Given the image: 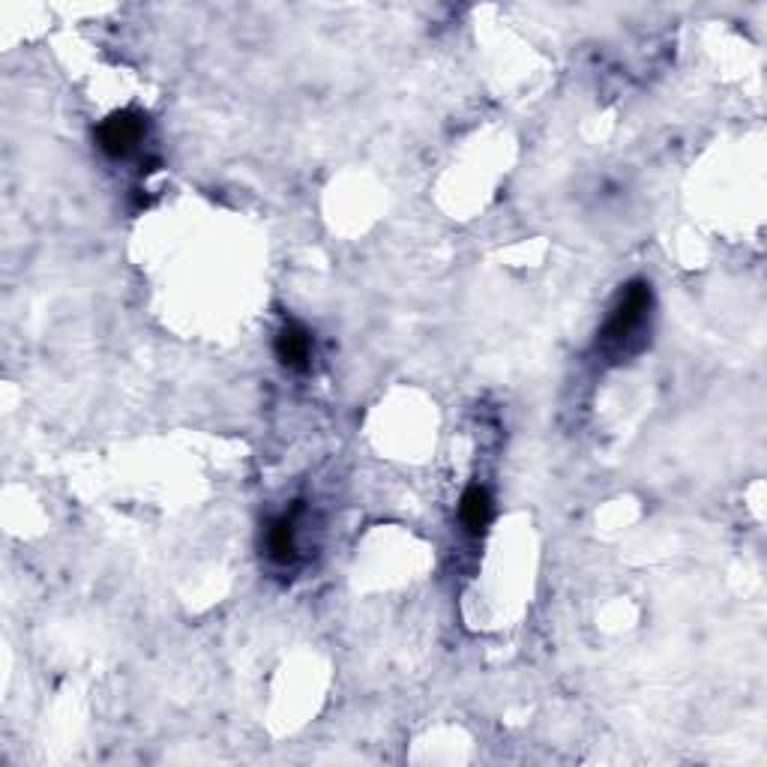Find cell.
I'll list each match as a JSON object with an SVG mask.
<instances>
[{
  "label": "cell",
  "instance_id": "277c9868",
  "mask_svg": "<svg viewBox=\"0 0 767 767\" xmlns=\"http://www.w3.org/2000/svg\"><path fill=\"white\" fill-rule=\"evenodd\" d=\"M459 516H462V525L471 531V534H480L489 519H492V498L486 489L480 486H471L462 498V507H459Z\"/></svg>",
  "mask_w": 767,
  "mask_h": 767
},
{
  "label": "cell",
  "instance_id": "3957f363",
  "mask_svg": "<svg viewBox=\"0 0 767 767\" xmlns=\"http://www.w3.org/2000/svg\"><path fill=\"white\" fill-rule=\"evenodd\" d=\"M309 354H312V336L306 333V327L288 324V327L279 333V339H276V357H279L285 366H291V369H303L306 360H309Z\"/></svg>",
  "mask_w": 767,
  "mask_h": 767
},
{
  "label": "cell",
  "instance_id": "7a4b0ae2",
  "mask_svg": "<svg viewBox=\"0 0 767 767\" xmlns=\"http://www.w3.org/2000/svg\"><path fill=\"white\" fill-rule=\"evenodd\" d=\"M141 135H144V117L135 114V111H117V114H111V117L99 126V132H96L99 147H102L108 156H123V153H129V150L141 141Z\"/></svg>",
  "mask_w": 767,
  "mask_h": 767
},
{
  "label": "cell",
  "instance_id": "5b68a950",
  "mask_svg": "<svg viewBox=\"0 0 767 767\" xmlns=\"http://www.w3.org/2000/svg\"><path fill=\"white\" fill-rule=\"evenodd\" d=\"M294 531H297V528H294V516H291V513L279 516V519L270 525V531H267V552H270L273 561L288 564V561L294 558V552H297Z\"/></svg>",
  "mask_w": 767,
  "mask_h": 767
},
{
  "label": "cell",
  "instance_id": "6da1fadb",
  "mask_svg": "<svg viewBox=\"0 0 767 767\" xmlns=\"http://www.w3.org/2000/svg\"><path fill=\"white\" fill-rule=\"evenodd\" d=\"M651 309V285L648 282H630L603 330V342L618 345L624 339H630V333H636L645 321V312Z\"/></svg>",
  "mask_w": 767,
  "mask_h": 767
}]
</instances>
